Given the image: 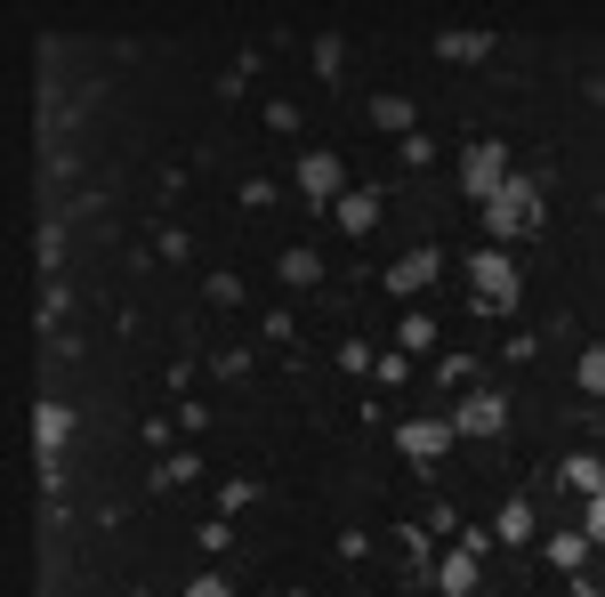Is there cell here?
<instances>
[{"label":"cell","mask_w":605,"mask_h":597,"mask_svg":"<svg viewBox=\"0 0 605 597\" xmlns=\"http://www.w3.org/2000/svg\"><path fill=\"white\" fill-rule=\"evenodd\" d=\"M372 121H380V129H396V138H412V97H396V89L372 97Z\"/></svg>","instance_id":"11"},{"label":"cell","mask_w":605,"mask_h":597,"mask_svg":"<svg viewBox=\"0 0 605 597\" xmlns=\"http://www.w3.org/2000/svg\"><path fill=\"white\" fill-rule=\"evenodd\" d=\"M460 186L477 194V211H485V202L509 186V146H501V138H477V146H460Z\"/></svg>","instance_id":"1"},{"label":"cell","mask_w":605,"mask_h":597,"mask_svg":"<svg viewBox=\"0 0 605 597\" xmlns=\"http://www.w3.org/2000/svg\"><path fill=\"white\" fill-rule=\"evenodd\" d=\"M436 49H444V57H453V65H468V57H485L492 41H485V33H444Z\"/></svg>","instance_id":"16"},{"label":"cell","mask_w":605,"mask_h":597,"mask_svg":"<svg viewBox=\"0 0 605 597\" xmlns=\"http://www.w3.org/2000/svg\"><path fill=\"white\" fill-rule=\"evenodd\" d=\"M339 57H348V49H339V33L315 41V73H323V82H339Z\"/></svg>","instance_id":"17"},{"label":"cell","mask_w":605,"mask_h":597,"mask_svg":"<svg viewBox=\"0 0 605 597\" xmlns=\"http://www.w3.org/2000/svg\"><path fill=\"white\" fill-rule=\"evenodd\" d=\"M283 282H299V291L323 282V258H315V250H283Z\"/></svg>","instance_id":"12"},{"label":"cell","mask_w":605,"mask_h":597,"mask_svg":"<svg viewBox=\"0 0 605 597\" xmlns=\"http://www.w3.org/2000/svg\"><path fill=\"white\" fill-rule=\"evenodd\" d=\"M65 428H73V412H65V404H41V452H57Z\"/></svg>","instance_id":"14"},{"label":"cell","mask_w":605,"mask_h":597,"mask_svg":"<svg viewBox=\"0 0 605 597\" xmlns=\"http://www.w3.org/2000/svg\"><path fill=\"white\" fill-rule=\"evenodd\" d=\"M396 340H404V355H412V348H428V340H436V323H428V316H404Z\"/></svg>","instance_id":"18"},{"label":"cell","mask_w":605,"mask_h":597,"mask_svg":"<svg viewBox=\"0 0 605 597\" xmlns=\"http://www.w3.org/2000/svg\"><path fill=\"white\" fill-rule=\"evenodd\" d=\"M582 533H590V550H597V541H605V492H597V501H590V516H582Z\"/></svg>","instance_id":"21"},{"label":"cell","mask_w":605,"mask_h":597,"mask_svg":"<svg viewBox=\"0 0 605 597\" xmlns=\"http://www.w3.org/2000/svg\"><path fill=\"white\" fill-rule=\"evenodd\" d=\"M582 387H590V396H605V348L582 355Z\"/></svg>","instance_id":"19"},{"label":"cell","mask_w":605,"mask_h":597,"mask_svg":"<svg viewBox=\"0 0 605 597\" xmlns=\"http://www.w3.org/2000/svg\"><path fill=\"white\" fill-rule=\"evenodd\" d=\"M582 557H590V533H558V541H549V565H565V574H573Z\"/></svg>","instance_id":"15"},{"label":"cell","mask_w":605,"mask_h":597,"mask_svg":"<svg viewBox=\"0 0 605 597\" xmlns=\"http://www.w3.org/2000/svg\"><path fill=\"white\" fill-rule=\"evenodd\" d=\"M444 597H477V550H460V557H444V574H436Z\"/></svg>","instance_id":"9"},{"label":"cell","mask_w":605,"mask_h":597,"mask_svg":"<svg viewBox=\"0 0 605 597\" xmlns=\"http://www.w3.org/2000/svg\"><path fill=\"white\" fill-rule=\"evenodd\" d=\"M339 226H348V235H372L380 226V194H339V211H331Z\"/></svg>","instance_id":"8"},{"label":"cell","mask_w":605,"mask_h":597,"mask_svg":"<svg viewBox=\"0 0 605 597\" xmlns=\"http://www.w3.org/2000/svg\"><path fill=\"white\" fill-rule=\"evenodd\" d=\"M299 186L339 211V153H307V162H299Z\"/></svg>","instance_id":"7"},{"label":"cell","mask_w":605,"mask_h":597,"mask_svg":"<svg viewBox=\"0 0 605 597\" xmlns=\"http://www.w3.org/2000/svg\"><path fill=\"white\" fill-rule=\"evenodd\" d=\"M485 226H492V235H533V226H541V186L509 178V186L485 202Z\"/></svg>","instance_id":"2"},{"label":"cell","mask_w":605,"mask_h":597,"mask_svg":"<svg viewBox=\"0 0 605 597\" xmlns=\"http://www.w3.org/2000/svg\"><path fill=\"white\" fill-rule=\"evenodd\" d=\"M492 533H501V541H533V501H509V509H501V525H492Z\"/></svg>","instance_id":"13"},{"label":"cell","mask_w":605,"mask_h":597,"mask_svg":"<svg viewBox=\"0 0 605 597\" xmlns=\"http://www.w3.org/2000/svg\"><path fill=\"white\" fill-rule=\"evenodd\" d=\"M187 597H234V589H226V574H194V582H187Z\"/></svg>","instance_id":"20"},{"label":"cell","mask_w":605,"mask_h":597,"mask_svg":"<svg viewBox=\"0 0 605 597\" xmlns=\"http://www.w3.org/2000/svg\"><path fill=\"white\" fill-rule=\"evenodd\" d=\"M468 275H477V307H485V316H509V307H517V267H509V250H477V258H468Z\"/></svg>","instance_id":"3"},{"label":"cell","mask_w":605,"mask_h":597,"mask_svg":"<svg viewBox=\"0 0 605 597\" xmlns=\"http://www.w3.org/2000/svg\"><path fill=\"white\" fill-rule=\"evenodd\" d=\"M436 267H444V258H436V243H420V250H404L396 258V267H388V291H428V282H436Z\"/></svg>","instance_id":"6"},{"label":"cell","mask_w":605,"mask_h":597,"mask_svg":"<svg viewBox=\"0 0 605 597\" xmlns=\"http://www.w3.org/2000/svg\"><path fill=\"white\" fill-rule=\"evenodd\" d=\"M509 428V396H468L453 404V436H501Z\"/></svg>","instance_id":"5"},{"label":"cell","mask_w":605,"mask_h":597,"mask_svg":"<svg viewBox=\"0 0 605 597\" xmlns=\"http://www.w3.org/2000/svg\"><path fill=\"white\" fill-rule=\"evenodd\" d=\"M444 445H453V420H404V428H396V452L420 460V469H436Z\"/></svg>","instance_id":"4"},{"label":"cell","mask_w":605,"mask_h":597,"mask_svg":"<svg viewBox=\"0 0 605 597\" xmlns=\"http://www.w3.org/2000/svg\"><path fill=\"white\" fill-rule=\"evenodd\" d=\"M565 484L582 492V501H597V492H605V460H597V452H573V460H565Z\"/></svg>","instance_id":"10"}]
</instances>
